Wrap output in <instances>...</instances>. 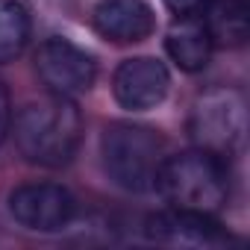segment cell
Instances as JSON below:
<instances>
[{"instance_id":"cell-8","label":"cell","mask_w":250,"mask_h":250,"mask_svg":"<svg viewBox=\"0 0 250 250\" xmlns=\"http://www.w3.org/2000/svg\"><path fill=\"white\" fill-rule=\"evenodd\" d=\"M91 24L106 42L136 44L156 30V15L145 0H97L91 9Z\"/></svg>"},{"instance_id":"cell-2","label":"cell","mask_w":250,"mask_h":250,"mask_svg":"<svg viewBox=\"0 0 250 250\" xmlns=\"http://www.w3.org/2000/svg\"><path fill=\"white\" fill-rule=\"evenodd\" d=\"M100 156L106 177L133 194H145L156 188L162 162L168 159L165 139L145 127V124L115 121L100 136Z\"/></svg>"},{"instance_id":"cell-3","label":"cell","mask_w":250,"mask_h":250,"mask_svg":"<svg viewBox=\"0 0 250 250\" xmlns=\"http://www.w3.org/2000/svg\"><path fill=\"white\" fill-rule=\"evenodd\" d=\"M156 188L174 209L215 215L229 197V171L224 156H215L203 147H191L174 156L168 153Z\"/></svg>"},{"instance_id":"cell-4","label":"cell","mask_w":250,"mask_h":250,"mask_svg":"<svg viewBox=\"0 0 250 250\" xmlns=\"http://www.w3.org/2000/svg\"><path fill=\"white\" fill-rule=\"evenodd\" d=\"M244 130H247V106L238 88L215 85L197 94L188 115V136L194 147H203L215 156H229L241 147Z\"/></svg>"},{"instance_id":"cell-13","label":"cell","mask_w":250,"mask_h":250,"mask_svg":"<svg viewBox=\"0 0 250 250\" xmlns=\"http://www.w3.org/2000/svg\"><path fill=\"white\" fill-rule=\"evenodd\" d=\"M12 133V100H9V88L0 83V147Z\"/></svg>"},{"instance_id":"cell-11","label":"cell","mask_w":250,"mask_h":250,"mask_svg":"<svg viewBox=\"0 0 250 250\" xmlns=\"http://www.w3.org/2000/svg\"><path fill=\"white\" fill-rule=\"evenodd\" d=\"M212 39V47H241L247 42V3L244 0H209L197 15Z\"/></svg>"},{"instance_id":"cell-5","label":"cell","mask_w":250,"mask_h":250,"mask_svg":"<svg viewBox=\"0 0 250 250\" xmlns=\"http://www.w3.org/2000/svg\"><path fill=\"white\" fill-rule=\"evenodd\" d=\"M36 74L50 94L77 100L80 94L91 91V85L97 80V62L88 50L77 47L68 39L53 36V39L42 42L36 50Z\"/></svg>"},{"instance_id":"cell-12","label":"cell","mask_w":250,"mask_h":250,"mask_svg":"<svg viewBox=\"0 0 250 250\" xmlns=\"http://www.w3.org/2000/svg\"><path fill=\"white\" fill-rule=\"evenodd\" d=\"M33 36V15L24 0H0V65L15 62Z\"/></svg>"},{"instance_id":"cell-14","label":"cell","mask_w":250,"mask_h":250,"mask_svg":"<svg viewBox=\"0 0 250 250\" xmlns=\"http://www.w3.org/2000/svg\"><path fill=\"white\" fill-rule=\"evenodd\" d=\"M209 0H165V6L180 18V15H200Z\"/></svg>"},{"instance_id":"cell-7","label":"cell","mask_w":250,"mask_h":250,"mask_svg":"<svg viewBox=\"0 0 250 250\" xmlns=\"http://www.w3.org/2000/svg\"><path fill=\"white\" fill-rule=\"evenodd\" d=\"M168 88H171V74L165 62H159L156 56L124 59L112 77V94L118 106L130 112H145V109L159 106Z\"/></svg>"},{"instance_id":"cell-1","label":"cell","mask_w":250,"mask_h":250,"mask_svg":"<svg viewBox=\"0 0 250 250\" xmlns=\"http://www.w3.org/2000/svg\"><path fill=\"white\" fill-rule=\"evenodd\" d=\"M83 142V112L74 97L47 94L30 100L15 115V145L21 156L42 168H62Z\"/></svg>"},{"instance_id":"cell-6","label":"cell","mask_w":250,"mask_h":250,"mask_svg":"<svg viewBox=\"0 0 250 250\" xmlns=\"http://www.w3.org/2000/svg\"><path fill=\"white\" fill-rule=\"evenodd\" d=\"M12 218L33 232H59L74 221V194L59 183H24L9 194Z\"/></svg>"},{"instance_id":"cell-9","label":"cell","mask_w":250,"mask_h":250,"mask_svg":"<svg viewBox=\"0 0 250 250\" xmlns=\"http://www.w3.org/2000/svg\"><path fill=\"white\" fill-rule=\"evenodd\" d=\"M147 235L162 244H180V247H218L227 241V235L218 229L212 215L188 212V209H168L147 221Z\"/></svg>"},{"instance_id":"cell-10","label":"cell","mask_w":250,"mask_h":250,"mask_svg":"<svg viewBox=\"0 0 250 250\" xmlns=\"http://www.w3.org/2000/svg\"><path fill=\"white\" fill-rule=\"evenodd\" d=\"M165 50L180 71L197 74L209 65V56L215 47L197 15H180L171 24V30L165 33Z\"/></svg>"}]
</instances>
